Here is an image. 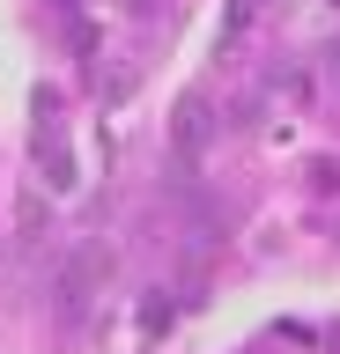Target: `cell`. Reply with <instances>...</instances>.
Masks as SVG:
<instances>
[{
  "mask_svg": "<svg viewBox=\"0 0 340 354\" xmlns=\"http://www.w3.org/2000/svg\"><path fill=\"white\" fill-rule=\"evenodd\" d=\"M207 140V104H178V148H200Z\"/></svg>",
  "mask_w": 340,
  "mask_h": 354,
  "instance_id": "6da1fadb",
  "label": "cell"
}]
</instances>
